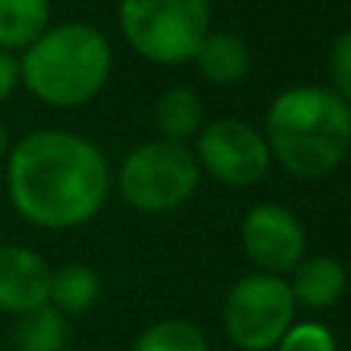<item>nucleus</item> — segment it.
<instances>
[{
  "mask_svg": "<svg viewBox=\"0 0 351 351\" xmlns=\"http://www.w3.org/2000/svg\"><path fill=\"white\" fill-rule=\"evenodd\" d=\"M111 167L93 139L31 130L6 154V197L19 219L43 231H74L102 213Z\"/></svg>",
  "mask_w": 351,
  "mask_h": 351,
  "instance_id": "1",
  "label": "nucleus"
},
{
  "mask_svg": "<svg viewBox=\"0 0 351 351\" xmlns=\"http://www.w3.org/2000/svg\"><path fill=\"white\" fill-rule=\"evenodd\" d=\"M262 136L271 164L296 179H324L339 170L351 145V105L330 86H290L265 111Z\"/></svg>",
  "mask_w": 351,
  "mask_h": 351,
  "instance_id": "2",
  "label": "nucleus"
},
{
  "mask_svg": "<svg viewBox=\"0 0 351 351\" xmlns=\"http://www.w3.org/2000/svg\"><path fill=\"white\" fill-rule=\"evenodd\" d=\"M114 68L111 43L90 22L49 25L19 53L22 86L49 108L71 111L105 90Z\"/></svg>",
  "mask_w": 351,
  "mask_h": 351,
  "instance_id": "3",
  "label": "nucleus"
},
{
  "mask_svg": "<svg viewBox=\"0 0 351 351\" xmlns=\"http://www.w3.org/2000/svg\"><path fill=\"white\" fill-rule=\"evenodd\" d=\"M210 0H121L117 28L127 47L152 65H185L210 34Z\"/></svg>",
  "mask_w": 351,
  "mask_h": 351,
  "instance_id": "4",
  "label": "nucleus"
},
{
  "mask_svg": "<svg viewBox=\"0 0 351 351\" xmlns=\"http://www.w3.org/2000/svg\"><path fill=\"white\" fill-rule=\"evenodd\" d=\"M200 167L191 145L170 139H152L123 158L114 182L127 206L148 216H164L194 197L200 185Z\"/></svg>",
  "mask_w": 351,
  "mask_h": 351,
  "instance_id": "5",
  "label": "nucleus"
},
{
  "mask_svg": "<svg viewBox=\"0 0 351 351\" xmlns=\"http://www.w3.org/2000/svg\"><path fill=\"white\" fill-rule=\"evenodd\" d=\"M293 321L296 299L287 278L253 271L237 278L225 293L222 330L241 351H274Z\"/></svg>",
  "mask_w": 351,
  "mask_h": 351,
  "instance_id": "6",
  "label": "nucleus"
},
{
  "mask_svg": "<svg viewBox=\"0 0 351 351\" xmlns=\"http://www.w3.org/2000/svg\"><path fill=\"white\" fill-rule=\"evenodd\" d=\"M204 176L228 188H250L271 170V152L253 123L237 117H216L200 127L191 145Z\"/></svg>",
  "mask_w": 351,
  "mask_h": 351,
  "instance_id": "7",
  "label": "nucleus"
},
{
  "mask_svg": "<svg viewBox=\"0 0 351 351\" xmlns=\"http://www.w3.org/2000/svg\"><path fill=\"white\" fill-rule=\"evenodd\" d=\"M241 247L256 271L287 278L305 259L308 234L293 210L280 204H256L241 222Z\"/></svg>",
  "mask_w": 351,
  "mask_h": 351,
  "instance_id": "8",
  "label": "nucleus"
},
{
  "mask_svg": "<svg viewBox=\"0 0 351 351\" xmlns=\"http://www.w3.org/2000/svg\"><path fill=\"white\" fill-rule=\"evenodd\" d=\"M49 274L40 253L22 243H0V311L25 315L49 302Z\"/></svg>",
  "mask_w": 351,
  "mask_h": 351,
  "instance_id": "9",
  "label": "nucleus"
},
{
  "mask_svg": "<svg viewBox=\"0 0 351 351\" xmlns=\"http://www.w3.org/2000/svg\"><path fill=\"white\" fill-rule=\"evenodd\" d=\"M290 293L296 299V308L305 311H327L342 299L348 284V274L342 262L333 256H305L290 271Z\"/></svg>",
  "mask_w": 351,
  "mask_h": 351,
  "instance_id": "10",
  "label": "nucleus"
},
{
  "mask_svg": "<svg viewBox=\"0 0 351 351\" xmlns=\"http://www.w3.org/2000/svg\"><path fill=\"white\" fill-rule=\"evenodd\" d=\"M194 68L197 74L213 86H234L250 74L253 56L250 47L231 31H213L200 40L197 53H194Z\"/></svg>",
  "mask_w": 351,
  "mask_h": 351,
  "instance_id": "11",
  "label": "nucleus"
},
{
  "mask_svg": "<svg viewBox=\"0 0 351 351\" xmlns=\"http://www.w3.org/2000/svg\"><path fill=\"white\" fill-rule=\"evenodd\" d=\"M206 123L204 102L191 86H173L154 102V127H158V139L170 142H191Z\"/></svg>",
  "mask_w": 351,
  "mask_h": 351,
  "instance_id": "12",
  "label": "nucleus"
},
{
  "mask_svg": "<svg viewBox=\"0 0 351 351\" xmlns=\"http://www.w3.org/2000/svg\"><path fill=\"white\" fill-rule=\"evenodd\" d=\"M99 296H102V280L96 268L84 262H68V265L53 268L49 274V305L59 308L65 317L86 315L90 308H96Z\"/></svg>",
  "mask_w": 351,
  "mask_h": 351,
  "instance_id": "13",
  "label": "nucleus"
},
{
  "mask_svg": "<svg viewBox=\"0 0 351 351\" xmlns=\"http://www.w3.org/2000/svg\"><path fill=\"white\" fill-rule=\"evenodd\" d=\"M49 0H0V49L22 53L49 28Z\"/></svg>",
  "mask_w": 351,
  "mask_h": 351,
  "instance_id": "14",
  "label": "nucleus"
},
{
  "mask_svg": "<svg viewBox=\"0 0 351 351\" xmlns=\"http://www.w3.org/2000/svg\"><path fill=\"white\" fill-rule=\"evenodd\" d=\"M68 346V317L53 305L16 315L12 324V348L16 351H59Z\"/></svg>",
  "mask_w": 351,
  "mask_h": 351,
  "instance_id": "15",
  "label": "nucleus"
},
{
  "mask_svg": "<svg viewBox=\"0 0 351 351\" xmlns=\"http://www.w3.org/2000/svg\"><path fill=\"white\" fill-rule=\"evenodd\" d=\"M130 351H210L204 330L185 317H164L136 336Z\"/></svg>",
  "mask_w": 351,
  "mask_h": 351,
  "instance_id": "16",
  "label": "nucleus"
},
{
  "mask_svg": "<svg viewBox=\"0 0 351 351\" xmlns=\"http://www.w3.org/2000/svg\"><path fill=\"white\" fill-rule=\"evenodd\" d=\"M274 351H339L330 327L317 321H293L290 330L280 336Z\"/></svg>",
  "mask_w": 351,
  "mask_h": 351,
  "instance_id": "17",
  "label": "nucleus"
},
{
  "mask_svg": "<svg viewBox=\"0 0 351 351\" xmlns=\"http://www.w3.org/2000/svg\"><path fill=\"white\" fill-rule=\"evenodd\" d=\"M327 77H330V90H333L342 102L351 105V28L336 34V40L330 43Z\"/></svg>",
  "mask_w": 351,
  "mask_h": 351,
  "instance_id": "18",
  "label": "nucleus"
},
{
  "mask_svg": "<svg viewBox=\"0 0 351 351\" xmlns=\"http://www.w3.org/2000/svg\"><path fill=\"white\" fill-rule=\"evenodd\" d=\"M22 86V74H19V56L0 49V105L10 102L12 93Z\"/></svg>",
  "mask_w": 351,
  "mask_h": 351,
  "instance_id": "19",
  "label": "nucleus"
},
{
  "mask_svg": "<svg viewBox=\"0 0 351 351\" xmlns=\"http://www.w3.org/2000/svg\"><path fill=\"white\" fill-rule=\"evenodd\" d=\"M6 154H10V130L0 121V160H6Z\"/></svg>",
  "mask_w": 351,
  "mask_h": 351,
  "instance_id": "20",
  "label": "nucleus"
},
{
  "mask_svg": "<svg viewBox=\"0 0 351 351\" xmlns=\"http://www.w3.org/2000/svg\"><path fill=\"white\" fill-rule=\"evenodd\" d=\"M59 351H80V348H68V346H65V348H59Z\"/></svg>",
  "mask_w": 351,
  "mask_h": 351,
  "instance_id": "21",
  "label": "nucleus"
},
{
  "mask_svg": "<svg viewBox=\"0 0 351 351\" xmlns=\"http://www.w3.org/2000/svg\"><path fill=\"white\" fill-rule=\"evenodd\" d=\"M346 160H348V164H351V145H348V158H346Z\"/></svg>",
  "mask_w": 351,
  "mask_h": 351,
  "instance_id": "22",
  "label": "nucleus"
},
{
  "mask_svg": "<svg viewBox=\"0 0 351 351\" xmlns=\"http://www.w3.org/2000/svg\"><path fill=\"white\" fill-rule=\"evenodd\" d=\"M0 351H16V348H0Z\"/></svg>",
  "mask_w": 351,
  "mask_h": 351,
  "instance_id": "23",
  "label": "nucleus"
}]
</instances>
